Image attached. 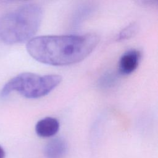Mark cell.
I'll return each mask as SVG.
<instances>
[{
    "mask_svg": "<svg viewBox=\"0 0 158 158\" xmlns=\"http://www.w3.org/2000/svg\"><path fill=\"white\" fill-rule=\"evenodd\" d=\"M99 37L94 33L41 36L27 44L28 54L37 61L52 65H67L88 57L97 46Z\"/></svg>",
    "mask_w": 158,
    "mask_h": 158,
    "instance_id": "obj_1",
    "label": "cell"
},
{
    "mask_svg": "<svg viewBox=\"0 0 158 158\" xmlns=\"http://www.w3.org/2000/svg\"><path fill=\"white\" fill-rule=\"evenodd\" d=\"M43 17L41 7L26 4L0 17V42L14 44L28 41L37 32Z\"/></svg>",
    "mask_w": 158,
    "mask_h": 158,
    "instance_id": "obj_2",
    "label": "cell"
},
{
    "mask_svg": "<svg viewBox=\"0 0 158 158\" xmlns=\"http://www.w3.org/2000/svg\"><path fill=\"white\" fill-rule=\"evenodd\" d=\"M62 81L58 75H39L25 72L20 73L7 82L1 91V96L6 97L13 91H17L23 96L35 99L49 93Z\"/></svg>",
    "mask_w": 158,
    "mask_h": 158,
    "instance_id": "obj_3",
    "label": "cell"
},
{
    "mask_svg": "<svg viewBox=\"0 0 158 158\" xmlns=\"http://www.w3.org/2000/svg\"><path fill=\"white\" fill-rule=\"evenodd\" d=\"M140 57L139 52L135 49H130L123 54L118 62L119 73L128 75L134 72L139 65Z\"/></svg>",
    "mask_w": 158,
    "mask_h": 158,
    "instance_id": "obj_4",
    "label": "cell"
},
{
    "mask_svg": "<svg viewBox=\"0 0 158 158\" xmlns=\"http://www.w3.org/2000/svg\"><path fill=\"white\" fill-rule=\"evenodd\" d=\"M59 129V121L53 117H48L39 120L35 126L36 134L43 138H48L55 135Z\"/></svg>",
    "mask_w": 158,
    "mask_h": 158,
    "instance_id": "obj_5",
    "label": "cell"
},
{
    "mask_svg": "<svg viewBox=\"0 0 158 158\" xmlns=\"http://www.w3.org/2000/svg\"><path fill=\"white\" fill-rule=\"evenodd\" d=\"M67 151V142L62 138H56L47 143L44 153L47 158H62Z\"/></svg>",
    "mask_w": 158,
    "mask_h": 158,
    "instance_id": "obj_6",
    "label": "cell"
},
{
    "mask_svg": "<svg viewBox=\"0 0 158 158\" xmlns=\"http://www.w3.org/2000/svg\"><path fill=\"white\" fill-rule=\"evenodd\" d=\"M136 30L137 26L135 23L128 25L118 34L117 36V40L120 41L129 39L136 33Z\"/></svg>",
    "mask_w": 158,
    "mask_h": 158,
    "instance_id": "obj_7",
    "label": "cell"
},
{
    "mask_svg": "<svg viewBox=\"0 0 158 158\" xmlns=\"http://www.w3.org/2000/svg\"><path fill=\"white\" fill-rule=\"evenodd\" d=\"M116 80V76L114 73L107 72L103 75V76L100 78L99 84L101 86L106 88L109 87L112 85H113L114 83H115Z\"/></svg>",
    "mask_w": 158,
    "mask_h": 158,
    "instance_id": "obj_8",
    "label": "cell"
},
{
    "mask_svg": "<svg viewBox=\"0 0 158 158\" xmlns=\"http://www.w3.org/2000/svg\"><path fill=\"white\" fill-rule=\"evenodd\" d=\"M5 152L3 148L0 146V158H4L5 157Z\"/></svg>",
    "mask_w": 158,
    "mask_h": 158,
    "instance_id": "obj_9",
    "label": "cell"
}]
</instances>
